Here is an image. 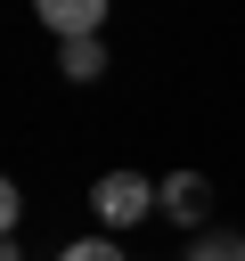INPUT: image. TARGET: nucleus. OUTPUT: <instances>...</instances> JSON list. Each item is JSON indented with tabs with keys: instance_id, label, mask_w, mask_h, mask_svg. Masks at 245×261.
<instances>
[{
	"instance_id": "nucleus-1",
	"label": "nucleus",
	"mask_w": 245,
	"mask_h": 261,
	"mask_svg": "<svg viewBox=\"0 0 245 261\" xmlns=\"http://www.w3.org/2000/svg\"><path fill=\"white\" fill-rule=\"evenodd\" d=\"M90 212H98L106 228H139V220L155 212V179H139V171H98Z\"/></svg>"
},
{
	"instance_id": "nucleus-2",
	"label": "nucleus",
	"mask_w": 245,
	"mask_h": 261,
	"mask_svg": "<svg viewBox=\"0 0 245 261\" xmlns=\"http://www.w3.org/2000/svg\"><path fill=\"white\" fill-rule=\"evenodd\" d=\"M155 212H163L172 228H188V237H196V220L212 212V179H204V171H172V179L155 188Z\"/></svg>"
},
{
	"instance_id": "nucleus-3",
	"label": "nucleus",
	"mask_w": 245,
	"mask_h": 261,
	"mask_svg": "<svg viewBox=\"0 0 245 261\" xmlns=\"http://www.w3.org/2000/svg\"><path fill=\"white\" fill-rule=\"evenodd\" d=\"M33 16H41L57 41H82V33L106 24V0H33Z\"/></svg>"
},
{
	"instance_id": "nucleus-4",
	"label": "nucleus",
	"mask_w": 245,
	"mask_h": 261,
	"mask_svg": "<svg viewBox=\"0 0 245 261\" xmlns=\"http://www.w3.org/2000/svg\"><path fill=\"white\" fill-rule=\"evenodd\" d=\"M57 73H65V82H98V73H106V41H98V33L57 41Z\"/></svg>"
},
{
	"instance_id": "nucleus-5",
	"label": "nucleus",
	"mask_w": 245,
	"mask_h": 261,
	"mask_svg": "<svg viewBox=\"0 0 245 261\" xmlns=\"http://www.w3.org/2000/svg\"><path fill=\"white\" fill-rule=\"evenodd\" d=\"M188 261H245V237H237V228H204V237L188 245Z\"/></svg>"
},
{
	"instance_id": "nucleus-6",
	"label": "nucleus",
	"mask_w": 245,
	"mask_h": 261,
	"mask_svg": "<svg viewBox=\"0 0 245 261\" xmlns=\"http://www.w3.org/2000/svg\"><path fill=\"white\" fill-rule=\"evenodd\" d=\"M57 261H131V253H122L114 237H74V245H65Z\"/></svg>"
},
{
	"instance_id": "nucleus-7",
	"label": "nucleus",
	"mask_w": 245,
	"mask_h": 261,
	"mask_svg": "<svg viewBox=\"0 0 245 261\" xmlns=\"http://www.w3.org/2000/svg\"><path fill=\"white\" fill-rule=\"evenodd\" d=\"M16 212H24V196H16V179L0 171V237H16Z\"/></svg>"
},
{
	"instance_id": "nucleus-8",
	"label": "nucleus",
	"mask_w": 245,
	"mask_h": 261,
	"mask_svg": "<svg viewBox=\"0 0 245 261\" xmlns=\"http://www.w3.org/2000/svg\"><path fill=\"white\" fill-rule=\"evenodd\" d=\"M0 261H24V245H16V237H0Z\"/></svg>"
}]
</instances>
